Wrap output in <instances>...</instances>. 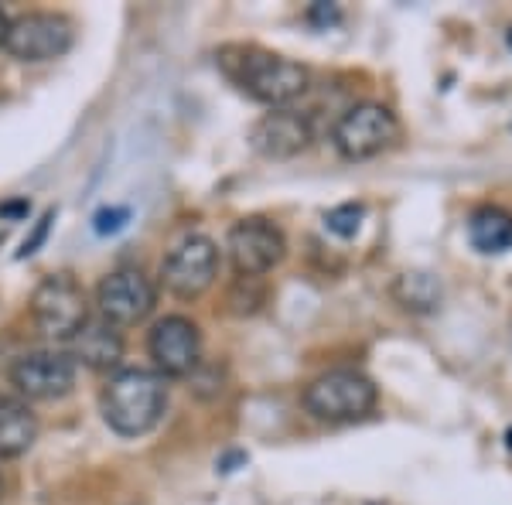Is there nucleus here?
I'll use <instances>...</instances> for the list:
<instances>
[{
    "instance_id": "obj_1",
    "label": "nucleus",
    "mask_w": 512,
    "mask_h": 505,
    "mask_svg": "<svg viewBox=\"0 0 512 505\" xmlns=\"http://www.w3.org/2000/svg\"><path fill=\"white\" fill-rule=\"evenodd\" d=\"M219 65L246 96L270 106V110H287L311 86V72L301 62L284 59V55H274L256 45L222 48Z\"/></svg>"
},
{
    "instance_id": "obj_2",
    "label": "nucleus",
    "mask_w": 512,
    "mask_h": 505,
    "mask_svg": "<svg viewBox=\"0 0 512 505\" xmlns=\"http://www.w3.org/2000/svg\"><path fill=\"white\" fill-rule=\"evenodd\" d=\"M99 410L113 434L140 437L158 427L168 410V379L158 369H120L106 379Z\"/></svg>"
},
{
    "instance_id": "obj_3",
    "label": "nucleus",
    "mask_w": 512,
    "mask_h": 505,
    "mask_svg": "<svg viewBox=\"0 0 512 505\" xmlns=\"http://www.w3.org/2000/svg\"><path fill=\"white\" fill-rule=\"evenodd\" d=\"M379 400L376 383L355 369H332L311 379L304 389V407L315 420L325 424H352L369 417Z\"/></svg>"
},
{
    "instance_id": "obj_4",
    "label": "nucleus",
    "mask_w": 512,
    "mask_h": 505,
    "mask_svg": "<svg viewBox=\"0 0 512 505\" xmlns=\"http://www.w3.org/2000/svg\"><path fill=\"white\" fill-rule=\"evenodd\" d=\"M31 318H35V325L45 338L72 342L89 321V304L82 284L69 273L45 277L31 294Z\"/></svg>"
},
{
    "instance_id": "obj_5",
    "label": "nucleus",
    "mask_w": 512,
    "mask_h": 505,
    "mask_svg": "<svg viewBox=\"0 0 512 505\" xmlns=\"http://www.w3.org/2000/svg\"><path fill=\"white\" fill-rule=\"evenodd\" d=\"M332 140L345 161H369L400 140V120L383 103H359L338 117Z\"/></svg>"
},
{
    "instance_id": "obj_6",
    "label": "nucleus",
    "mask_w": 512,
    "mask_h": 505,
    "mask_svg": "<svg viewBox=\"0 0 512 505\" xmlns=\"http://www.w3.org/2000/svg\"><path fill=\"white\" fill-rule=\"evenodd\" d=\"M72 21L65 14H52V11H28L21 18L11 21L7 28V55L18 62L38 65V62H55L62 59L72 48Z\"/></svg>"
},
{
    "instance_id": "obj_7",
    "label": "nucleus",
    "mask_w": 512,
    "mask_h": 505,
    "mask_svg": "<svg viewBox=\"0 0 512 505\" xmlns=\"http://www.w3.org/2000/svg\"><path fill=\"white\" fill-rule=\"evenodd\" d=\"M158 304V291H154L151 277L137 267H120L106 273L96 287V308L99 318L110 321L117 328L140 325Z\"/></svg>"
},
{
    "instance_id": "obj_8",
    "label": "nucleus",
    "mask_w": 512,
    "mask_h": 505,
    "mask_svg": "<svg viewBox=\"0 0 512 505\" xmlns=\"http://www.w3.org/2000/svg\"><path fill=\"white\" fill-rule=\"evenodd\" d=\"M219 273V250L209 236H188L164 256L161 280L171 294L181 301H195L216 284Z\"/></svg>"
},
{
    "instance_id": "obj_9",
    "label": "nucleus",
    "mask_w": 512,
    "mask_h": 505,
    "mask_svg": "<svg viewBox=\"0 0 512 505\" xmlns=\"http://www.w3.org/2000/svg\"><path fill=\"white\" fill-rule=\"evenodd\" d=\"M229 260H233V270L243 280L263 277L284 260L287 253V239L284 233L274 226L270 219H260V215H250V219H239L233 229H229Z\"/></svg>"
},
{
    "instance_id": "obj_10",
    "label": "nucleus",
    "mask_w": 512,
    "mask_h": 505,
    "mask_svg": "<svg viewBox=\"0 0 512 505\" xmlns=\"http://www.w3.org/2000/svg\"><path fill=\"white\" fill-rule=\"evenodd\" d=\"M147 352L164 379L192 376L202 362V331L185 314H168L147 335Z\"/></svg>"
},
{
    "instance_id": "obj_11",
    "label": "nucleus",
    "mask_w": 512,
    "mask_h": 505,
    "mask_svg": "<svg viewBox=\"0 0 512 505\" xmlns=\"http://www.w3.org/2000/svg\"><path fill=\"white\" fill-rule=\"evenodd\" d=\"M11 383L28 400H62L76 386V359L55 349L24 352L11 366Z\"/></svg>"
},
{
    "instance_id": "obj_12",
    "label": "nucleus",
    "mask_w": 512,
    "mask_h": 505,
    "mask_svg": "<svg viewBox=\"0 0 512 505\" xmlns=\"http://www.w3.org/2000/svg\"><path fill=\"white\" fill-rule=\"evenodd\" d=\"M315 140L311 120L297 110H270L267 117H260L250 130V147L267 161H291V157L304 154Z\"/></svg>"
},
{
    "instance_id": "obj_13",
    "label": "nucleus",
    "mask_w": 512,
    "mask_h": 505,
    "mask_svg": "<svg viewBox=\"0 0 512 505\" xmlns=\"http://www.w3.org/2000/svg\"><path fill=\"white\" fill-rule=\"evenodd\" d=\"M72 359L82 362L86 369H96V372L117 369L123 359L120 328L103 318H89L79 335L72 338Z\"/></svg>"
},
{
    "instance_id": "obj_14",
    "label": "nucleus",
    "mask_w": 512,
    "mask_h": 505,
    "mask_svg": "<svg viewBox=\"0 0 512 505\" xmlns=\"http://www.w3.org/2000/svg\"><path fill=\"white\" fill-rule=\"evenodd\" d=\"M38 437V420L28 403L0 393V458H21Z\"/></svg>"
},
{
    "instance_id": "obj_15",
    "label": "nucleus",
    "mask_w": 512,
    "mask_h": 505,
    "mask_svg": "<svg viewBox=\"0 0 512 505\" xmlns=\"http://www.w3.org/2000/svg\"><path fill=\"white\" fill-rule=\"evenodd\" d=\"M468 239L478 253L495 256L512 250V212L499 209V205H482L468 219Z\"/></svg>"
},
{
    "instance_id": "obj_16",
    "label": "nucleus",
    "mask_w": 512,
    "mask_h": 505,
    "mask_svg": "<svg viewBox=\"0 0 512 505\" xmlns=\"http://www.w3.org/2000/svg\"><path fill=\"white\" fill-rule=\"evenodd\" d=\"M393 297L407 311H434L437 301H441V284L431 273H400L393 284Z\"/></svg>"
},
{
    "instance_id": "obj_17",
    "label": "nucleus",
    "mask_w": 512,
    "mask_h": 505,
    "mask_svg": "<svg viewBox=\"0 0 512 505\" xmlns=\"http://www.w3.org/2000/svg\"><path fill=\"white\" fill-rule=\"evenodd\" d=\"M362 219H366V205L345 202V205H335V209L325 215V229L338 239H352L362 229Z\"/></svg>"
},
{
    "instance_id": "obj_18",
    "label": "nucleus",
    "mask_w": 512,
    "mask_h": 505,
    "mask_svg": "<svg viewBox=\"0 0 512 505\" xmlns=\"http://www.w3.org/2000/svg\"><path fill=\"white\" fill-rule=\"evenodd\" d=\"M127 219H130V209H103V212H96V233L99 236H106V233H120L123 226H127Z\"/></svg>"
},
{
    "instance_id": "obj_19",
    "label": "nucleus",
    "mask_w": 512,
    "mask_h": 505,
    "mask_svg": "<svg viewBox=\"0 0 512 505\" xmlns=\"http://www.w3.org/2000/svg\"><path fill=\"white\" fill-rule=\"evenodd\" d=\"M52 219H55V212H45V215H41L38 226H35V233H31V236L21 243V253H18L21 260H24V256H31V253H38V246L45 243V236H48V226H52Z\"/></svg>"
},
{
    "instance_id": "obj_20",
    "label": "nucleus",
    "mask_w": 512,
    "mask_h": 505,
    "mask_svg": "<svg viewBox=\"0 0 512 505\" xmlns=\"http://www.w3.org/2000/svg\"><path fill=\"white\" fill-rule=\"evenodd\" d=\"M21 215H28V202H24V198L0 205V219H21Z\"/></svg>"
},
{
    "instance_id": "obj_21",
    "label": "nucleus",
    "mask_w": 512,
    "mask_h": 505,
    "mask_svg": "<svg viewBox=\"0 0 512 505\" xmlns=\"http://www.w3.org/2000/svg\"><path fill=\"white\" fill-rule=\"evenodd\" d=\"M7 28H11V21H7V14L0 11V48H4V41H7Z\"/></svg>"
},
{
    "instance_id": "obj_22",
    "label": "nucleus",
    "mask_w": 512,
    "mask_h": 505,
    "mask_svg": "<svg viewBox=\"0 0 512 505\" xmlns=\"http://www.w3.org/2000/svg\"><path fill=\"white\" fill-rule=\"evenodd\" d=\"M506 447H509V451H512V427L506 430Z\"/></svg>"
},
{
    "instance_id": "obj_23",
    "label": "nucleus",
    "mask_w": 512,
    "mask_h": 505,
    "mask_svg": "<svg viewBox=\"0 0 512 505\" xmlns=\"http://www.w3.org/2000/svg\"><path fill=\"white\" fill-rule=\"evenodd\" d=\"M506 41H509V48H512V28H509V35H506Z\"/></svg>"
},
{
    "instance_id": "obj_24",
    "label": "nucleus",
    "mask_w": 512,
    "mask_h": 505,
    "mask_svg": "<svg viewBox=\"0 0 512 505\" xmlns=\"http://www.w3.org/2000/svg\"><path fill=\"white\" fill-rule=\"evenodd\" d=\"M0 495H4V482H0Z\"/></svg>"
}]
</instances>
